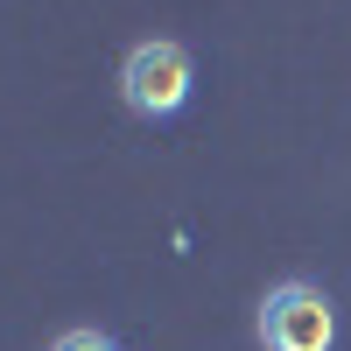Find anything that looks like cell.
<instances>
[{
  "label": "cell",
  "mask_w": 351,
  "mask_h": 351,
  "mask_svg": "<svg viewBox=\"0 0 351 351\" xmlns=\"http://www.w3.org/2000/svg\"><path fill=\"white\" fill-rule=\"evenodd\" d=\"M190 92H197V64H190L183 43L148 36V43H134L120 56V99L141 120H176V112L190 106Z\"/></svg>",
  "instance_id": "obj_1"
},
{
  "label": "cell",
  "mask_w": 351,
  "mask_h": 351,
  "mask_svg": "<svg viewBox=\"0 0 351 351\" xmlns=\"http://www.w3.org/2000/svg\"><path fill=\"white\" fill-rule=\"evenodd\" d=\"M260 351H337V302L316 281H274L260 295Z\"/></svg>",
  "instance_id": "obj_2"
},
{
  "label": "cell",
  "mask_w": 351,
  "mask_h": 351,
  "mask_svg": "<svg viewBox=\"0 0 351 351\" xmlns=\"http://www.w3.org/2000/svg\"><path fill=\"white\" fill-rule=\"evenodd\" d=\"M49 351H120V344H112L106 330H64V337H56Z\"/></svg>",
  "instance_id": "obj_3"
}]
</instances>
